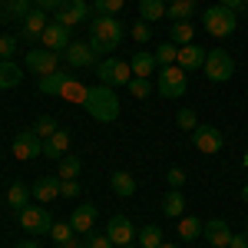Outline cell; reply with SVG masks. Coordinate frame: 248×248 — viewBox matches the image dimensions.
<instances>
[{
    "mask_svg": "<svg viewBox=\"0 0 248 248\" xmlns=\"http://www.w3.org/2000/svg\"><path fill=\"white\" fill-rule=\"evenodd\" d=\"M119 43H123V23L109 14H96L90 23V46L99 57H109Z\"/></svg>",
    "mask_w": 248,
    "mask_h": 248,
    "instance_id": "obj_1",
    "label": "cell"
},
{
    "mask_svg": "<svg viewBox=\"0 0 248 248\" xmlns=\"http://www.w3.org/2000/svg\"><path fill=\"white\" fill-rule=\"evenodd\" d=\"M83 109L93 116L96 123H116V116H119V99H116V90L103 86V83H99V86H90Z\"/></svg>",
    "mask_w": 248,
    "mask_h": 248,
    "instance_id": "obj_2",
    "label": "cell"
},
{
    "mask_svg": "<svg viewBox=\"0 0 248 248\" xmlns=\"http://www.w3.org/2000/svg\"><path fill=\"white\" fill-rule=\"evenodd\" d=\"M96 77L103 86H129V79H133V66H129V60H119V57H106L96 63Z\"/></svg>",
    "mask_w": 248,
    "mask_h": 248,
    "instance_id": "obj_3",
    "label": "cell"
},
{
    "mask_svg": "<svg viewBox=\"0 0 248 248\" xmlns=\"http://www.w3.org/2000/svg\"><path fill=\"white\" fill-rule=\"evenodd\" d=\"M202 27L209 30L212 37H229V33H235V27H238V14L229 10V7H222V3H215V7H209L202 14Z\"/></svg>",
    "mask_w": 248,
    "mask_h": 248,
    "instance_id": "obj_4",
    "label": "cell"
},
{
    "mask_svg": "<svg viewBox=\"0 0 248 248\" xmlns=\"http://www.w3.org/2000/svg\"><path fill=\"white\" fill-rule=\"evenodd\" d=\"M202 73H205L212 83H229V79L235 77V60H232L222 46H215V50H209V57H205Z\"/></svg>",
    "mask_w": 248,
    "mask_h": 248,
    "instance_id": "obj_5",
    "label": "cell"
},
{
    "mask_svg": "<svg viewBox=\"0 0 248 248\" xmlns=\"http://www.w3.org/2000/svg\"><path fill=\"white\" fill-rule=\"evenodd\" d=\"M186 90H189V83H186V70L182 66H162L159 70V93L166 99H182Z\"/></svg>",
    "mask_w": 248,
    "mask_h": 248,
    "instance_id": "obj_6",
    "label": "cell"
},
{
    "mask_svg": "<svg viewBox=\"0 0 248 248\" xmlns=\"http://www.w3.org/2000/svg\"><path fill=\"white\" fill-rule=\"evenodd\" d=\"M20 229H23V232H33V235H50L53 218H50L46 205H27V209L20 212Z\"/></svg>",
    "mask_w": 248,
    "mask_h": 248,
    "instance_id": "obj_7",
    "label": "cell"
},
{
    "mask_svg": "<svg viewBox=\"0 0 248 248\" xmlns=\"http://www.w3.org/2000/svg\"><path fill=\"white\" fill-rule=\"evenodd\" d=\"M27 70L30 73H37V77H50V73H57L60 70V57L57 53H50V50H43V46H33V50H27Z\"/></svg>",
    "mask_w": 248,
    "mask_h": 248,
    "instance_id": "obj_8",
    "label": "cell"
},
{
    "mask_svg": "<svg viewBox=\"0 0 248 248\" xmlns=\"http://www.w3.org/2000/svg\"><path fill=\"white\" fill-rule=\"evenodd\" d=\"M70 43H73V40H70V27H63V23H57V20H50V27H46L43 37H40V46L50 50V53H57V57L66 53Z\"/></svg>",
    "mask_w": 248,
    "mask_h": 248,
    "instance_id": "obj_9",
    "label": "cell"
},
{
    "mask_svg": "<svg viewBox=\"0 0 248 248\" xmlns=\"http://www.w3.org/2000/svg\"><path fill=\"white\" fill-rule=\"evenodd\" d=\"M63 57H66V63H70L73 70H83V66H96V63H99V53L90 46V40H73Z\"/></svg>",
    "mask_w": 248,
    "mask_h": 248,
    "instance_id": "obj_10",
    "label": "cell"
},
{
    "mask_svg": "<svg viewBox=\"0 0 248 248\" xmlns=\"http://www.w3.org/2000/svg\"><path fill=\"white\" fill-rule=\"evenodd\" d=\"M192 142H195V149L205 155H215L222 153V129L218 126H195V133H192Z\"/></svg>",
    "mask_w": 248,
    "mask_h": 248,
    "instance_id": "obj_11",
    "label": "cell"
},
{
    "mask_svg": "<svg viewBox=\"0 0 248 248\" xmlns=\"http://www.w3.org/2000/svg\"><path fill=\"white\" fill-rule=\"evenodd\" d=\"M14 155H17L20 162L43 155V139H40L33 129H23V133H17V139H14Z\"/></svg>",
    "mask_w": 248,
    "mask_h": 248,
    "instance_id": "obj_12",
    "label": "cell"
},
{
    "mask_svg": "<svg viewBox=\"0 0 248 248\" xmlns=\"http://www.w3.org/2000/svg\"><path fill=\"white\" fill-rule=\"evenodd\" d=\"M86 17H90V3H86V0H66L57 14H53V20L63 23V27H70V30H73L77 23H83Z\"/></svg>",
    "mask_w": 248,
    "mask_h": 248,
    "instance_id": "obj_13",
    "label": "cell"
},
{
    "mask_svg": "<svg viewBox=\"0 0 248 248\" xmlns=\"http://www.w3.org/2000/svg\"><path fill=\"white\" fill-rule=\"evenodd\" d=\"M205 57H209L205 46H199V43H186V46H179L175 66H182L186 73H192V70H202V66H205Z\"/></svg>",
    "mask_w": 248,
    "mask_h": 248,
    "instance_id": "obj_14",
    "label": "cell"
},
{
    "mask_svg": "<svg viewBox=\"0 0 248 248\" xmlns=\"http://www.w3.org/2000/svg\"><path fill=\"white\" fill-rule=\"evenodd\" d=\"M50 27V17H46V10H33L30 17L20 23V40L23 43H37L43 37V30Z\"/></svg>",
    "mask_w": 248,
    "mask_h": 248,
    "instance_id": "obj_15",
    "label": "cell"
},
{
    "mask_svg": "<svg viewBox=\"0 0 248 248\" xmlns=\"http://www.w3.org/2000/svg\"><path fill=\"white\" fill-rule=\"evenodd\" d=\"M106 235H109V242H113L116 248H123V245H129V242H133L136 229H133V222H129L126 215H113V218H109V225H106Z\"/></svg>",
    "mask_w": 248,
    "mask_h": 248,
    "instance_id": "obj_16",
    "label": "cell"
},
{
    "mask_svg": "<svg viewBox=\"0 0 248 248\" xmlns=\"http://www.w3.org/2000/svg\"><path fill=\"white\" fill-rule=\"evenodd\" d=\"M30 192H33V199H37L40 205L53 202V199L60 195V175H40L37 182L30 186Z\"/></svg>",
    "mask_w": 248,
    "mask_h": 248,
    "instance_id": "obj_17",
    "label": "cell"
},
{
    "mask_svg": "<svg viewBox=\"0 0 248 248\" xmlns=\"http://www.w3.org/2000/svg\"><path fill=\"white\" fill-rule=\"evenodd\" d=\"M202 235H205V242H209L212 248H229V242H232V229L222 222V218H212V222H205Z\"/></svg>",
    "mask_w": 248,
    "mask_h": 248,
    "instance_id": "obj_18",
    "label": "cell"
},
{
    "mask_svg": "<svg viewBox=\"0 0 248 248\" xmlns=\"http://www.w3.org/2000/svg\"><path fill=\"white\" fill-rule=\"evenodd\" d=\"M70 225L77 235H90L96 225V205H77L73 209V218H70Z\"/></svg>",
    "mask_w": 248,
    "mask_h": 248,
    "instance_id": "obj_19",
    "label": "cell"
},
{
    "mask_svg": "<svg viewBox=\"0 0 248 248\" xmlns=\"http://www.w3.org/2000/svg\"><path fill=\"white\" fill-rule=\"evenodd\" d=\"M66 149H70V133H66V129H57V133L43 142V155L53 159V162H60V159L66 155Z\"/></svg>",
    "mask_w": 248,
    "mask_h": 248,
    "instance_id": "obj_20",
    "label": "cell"
},
{
    "mask_svg": "<svg viewBox=\"0 0 248 248\" xmlns=\"http://www.w3.org/2000/svg\"><path fill=\"white\" fill-rule=\"evenodd\" d=\"M129 66H133V77H142L149 79V73H155V53H146V50H136L133 57H129Z\"/></svg>",
    "mask_w": 248,
    "mask_h": 248,
    "instance_id": "obj_21",
    "label": "cell"
},
{
    "mask_svg": "<svg viewBox=\"0 0 248 248\" xmlns=\"http://www.w3.org/2000/svg\"><path fill=\"white\" fill-rule=\"evenodd\" d=\"M33 10H37V7H33V0H7V3H3V20L23 23Z\"/></svg>",
    "mask_w": 248,
    "mask_h": 248,
    "instance_id": "obj_22",
    "label": "cell"
},
{
    "mask_svg": "<svg viewBox=\"0 0 248 248\" xmlns=\"http://www.w3.org/2000/svg\"><path fill=\"white\" fill-rule=\"evenodd\" d=\"M23 83V70L14 60H0V90H14Z\"/></svg>",
    "mask_w": 248,
    "mask_h": 248,
    "instance_id": "obj_23",
    "label": "cell"
},
{
    "mask_svg": "<svg viewBox=\"0 0 248 248\" xmlns=\"http://www.w3.org/2000/svg\"><path fill=\"white\" fill-rule=\"evenodd\" d=\"M86 93H90V86H83L77 77H70L66 83H63V90H60V99H66V103H77V106H83V103H86Z\"/></svg>",
    "mask_w": 248,
    "mask_h": 248,
    "instance_id": "obj_24",
    "label": "cell"
},
{
    "mask_svg": "<svg viewBox=\"0 0 248 248\" xmlns=\"http://www.w3.org/2000/svg\"><path fill=\"white\" fill-rule=\"evenodd\" d=\"M30 195H33V192H30V186H23V182H14V186L7 189V205H10L14 212H23L27 205H30Z\"/></svg>",
    "mask_w": 248,
    "mask_h": 248,
    "instance_id": "obj_25",
    "label": "cell"
},
{
    "mask_svg": "<svg viewBox=\"0 0 248 248\" xmlns=\"http://www.w3.org/2000/svg\"><path fill=\"white\" fill-rule=\"evenodd\" d=\"M169 40L175 46H186V43H195V27L189 20H179V23H169Z\"/></svg>",
    "mask_w": 248,
    "mask_h": 248,
    "instance_id": "obj_26",
    "label": "cell"
},
{
    "mask_svg": "<svg viewBox=\"0 0 248 248\" xmlns=\"http://www.w3.org/2000/svg\"><path fill=\"white\" fill-rule=\"evenodd\" d=\"M182 212H186V199H182V192L169 189V195L162 199V215H166V218H182Z\"/></svg>",
    "mask_w": 248,
    "mask_h": 248,
    "instance_id": "obj_27",
    "label": "cell"
},
{
    "mask_svg": "<svg viewBox=\"0 0 248 248\" xmlns=\"http://www.w3.org/2000/svg\"><path fill=\"white\" fill-rule=\"evenodd\" d=\"M166 17L172 20V23H179V20H189L195 17V0H175V3H169L166 7Z\"/></svg>",
    "mask_w": 248,
    "mask_h": 248,
    "instance_id": "obj_28",
    "label": "cell"
},
{
    "mask_svg": "<svg viewBox=\"0 0 248 248\" xmlns=\"http://www.w3.org/2000/svg\"><path fill=\"white\" fill-rule=\"evenodd\" d=\"M139 20H166V0H139Z\"/></svg>",
    "mask_w": 248,
    "mask_h": 248,
    "instance_id": "obj_29",
    "label": "cell"
},
{
    "mask_svg": "<svg viewBox=\"0 0 248 248\" xmlns=\"http://www.w3.org/2000/svg\"><path fill=\"white\" fill-rule=\"evenodd\" d=\"M73 77V73H63V70H57V73H50V77H40V93H46V96H60V90H63V83Z\"/></svg>",
    "mask_w": 248,
    "mask_h": 248,
    "instance_id": "obj_30",
    "label": "cell"
},
{
    "mask_svg": "<svg viewBox=\"0 0 248 248\" xmlns=\"http://www.w3.org/2000/svg\"><path fill=\"white\" fill-rule=\"evenodd\" d=\"M109 186H113V192L116 195H123V199H129V195H133L136 192V179L133 175H129V172H113V175H109Z\"/></svg>",
    "mask_w": 248,
    "mask_h": 248,
    "instance_id": "obj_31",
    "label": "cell"
},
{
    "mask_svg": "<svg viewBox=\"0 0 248 248\" xmlns=\"http://www.w3.org/2000/svg\"><path fill=\"white\" fill-rule=\"evenodd\" d=\"M202 229H205V222H199V218H192V215H182V218H179V238H182V242H195V238L202 235Z\"/></svg>",
    "mask_w": 248,
    "mask_h": 248,
    "instance_id": "obj_32",
    "label": "cell"
},
{
    "mask_svg": "<svg viewBox=\"0 0 248 248\" xmlns=\"http://www.w3.org/2000/svg\"><path fill=\"white\" fill-rule=\"evenodd\" d=\"M57 166H60V172H57L60 179H77V175H79V169H83V162H79L77 155H70V153L63 155V159H60Z\"/></svg>",
    "mask_w": 248,
    "mask_h": 248,
    "instance_id": "obj_33",
    "label": "cell"
},
{
    "mask_svg": "<svg viewBox=\"0 0 248 248\" xmlns=\"http://www.w3.org/2000/svg\"><path fill=\"white\" fill-rule=\"evenodd\" d=\"M162 245V229L159 225H146L139 232V248H159Z\"/></svg>",
    "mask_w": 248,
    "mask_h": 248,
    "instance_id": "obj_34",
    "label": "cell"
},
{
    "mask_svg": "<svg viewBox=\"0 0 248 248\" xmlns=\"http://www.w3.org/2000/svg\"><path fill=\"white\" fill-rule=\"evenodd\" d=\"M175 57H179V46H175L172 40H166V43L155 50V63H159V66H175Z\"/></svg>",
    "mask_w": 248,
    "mask_h": 248,
    "instance_id": "obj_35",
    "label": "cell"
},
{
    "mask_svg": "<svg viewBox=\"0 0 248 248\" xmlns=\"http://www.w3.org/2000/svg\"><path fill=\"white\" fill-rule=\"evenodd\" d=\"M175 126H179V129H186V133H195V126H199V116H195V109L182 106V109L175 113Z\"/></svg>",
    "mask_w": 248,
    "mask_h": 248,
    "instance_id": "obj_36",
    "label": "cell"
},
{
    "mask_svg": "<svg viewBox=\"0 0 248 248\" xmlns=\"http://www.w3.org/2000/svg\"><path fill=\"white\" fill-rule=\"evenodd\" d=\"M60 126H57V119H53V116H40L37 119V126H33V133L40 136V139H43V142H46V139H50V136L57 133Z\"/></svg>",
    "mask_w": 248,
    "mask_h": 248,
    "instance_id": "obj_37",
    "label": "cell"
},
{
    "mask_svg": "<svg viewBox=\"0 0 248 248\" xmlns=\"http://www.w3.org/2000/svg\"><path fill=\"white\" fill-rule=\"evenodd\" d=\"M126 90H129V93H133L136 99H146V96L153 93V83H149V79H142V77H133Z\"/></svg>",
    "mask_w": 248,
    "mask_h": 248,
    "instance_id": "obj_38",
    "label": "cell"
},
{
    "mask_svg": "<svg viewBox=\"0 0 248 248\" xmlns=\"http://www.w3.org/2000/svg\"><path fill=\"white\" fill-rule=\"evenodd\" d=\"M73 235H77V232H73V225H70V222H57V225L50 229V238H53L57 245H63V242H70Z\"/></svg>",
    "mask_w": 248,
    "mask_h": 248,
    "instance_id": "obj_39",
    "label": "cell"
},
{
    "mask_svg": "<svg viewBox=\"0 0 248 248\" xmlns=\"http://www.w3.org/2000/svg\"><path fill=\"white\" fill-rule=\"evenodd\" d=\"M123 3H126V0H93V10L96 14H109V17H116V14L123 10Z\"/></svg>",
    "mask_w": 248,
    "mask_h": 248,
    "instance_id": "obj_40",
    "label": "cell"
},
{
    "mask_svg": "<svg viewBox=\"0 0 248 248\" xmlns=\"http://www.w3.org/2000/svg\"><path fill=\"white\" fill-rule=\"evenodd\" d=\"M149 37H153V27H149L146 20H136L133 23V40L136 43H149Z\"/></svg>",
    "mask_w": 248,
    "mask_h": 248,
    "instance_id": "obj_41",
    "label": "cell"
},
{
    "mask_svg": "<svg viewBox=\"0 0 248 248\" xmlns=\"http://www.w3.org/2000/svg\"><path fill=\"white\" fill-rule=\"evenodd\" d=\"M14 53H17V37L3 33V37H0V60H10Z\"/></svg>",
    "mask_w": 248,
    "mask_h": 248,
    "instance_id": "obj_42",
    "label": "cell"
},
{
    "mask_svg": "<svg viewBox=\"0 0 248 248\" xmlns=\"http://www.w3.org/2000/svg\"><path fill=\"white\" fill-rule=\"evenodd\" d=\"M60 195H63V199H77L79 195V182L77 179H60Z\"/></svg>",
    "mask_w": 248,
    "mask_h": 248,
    "instance_id": "obj_43",
    "label": "cell"
},
{
    "mask_svg": "<svg viewBox=\"0 0 248 248\" xmlns=\"http://www.w3.org/2000/svg\"><path fill=\"white\" fill-rule=\"evenodd\" d=\"M63 3H66V0H33V7H37V10H46V14H57Z\"/></svg>",
    "mask_w": 248,
    "mask_h": 248,
    "instance_id": "obj_44",
    "label": "cell"
},
{
    "mask_svg": "<svg viewBox=\"0 0 248 248\" xmlns=\"http://www.w3.org/2000/svg\"><path fill=\"white\" fill-rule=\"evenodd\" d=\"M166 179H169L172 189H182V186H186V172L179 169V166H175V169H169V175H166Z\"/></svg>",
    "mask_w": 248,
    "mask_h": 248,
    "instance_id": "obj_45",
    "label": "cell"
},
{
    "mask_svg": "<svg viewBox=\"0 0 248 248\" xmlns=\"http://www.w3.org/2000/svg\"><path fill=\"white\" fill-rule=\"evenodd\" d=\"M90 248H113V242H109V235H93L90 232V242H86Z\"/></svg>",
    "mask_w": 248,
    "mask_h": 248,
    "instance_id": "obj_46",
    "label": "cell"
},
{
    "mask_svg": "<svg viewBox=\"0 0 248 248\" xmlns=\"http://www.w3.org/2000/svg\"><path fill=\"white\" fill-rule=\"evenodd\" d=\"M218 3H222V7H229V10H235V14H238V10L245 7L248 0H218Z\"/></svg>",
    "mask_w": 248,
    "mask_h": 248,
    "instance_id": "obj_47",
    "label": "cell"
},
{
    "mask_svg": "<svg viewBox=\"0 0 248 248\" xmlns=\"http://www.w3.org/2000/svg\"><path fill=\"white\" fill-rule=\"evenodd\" d=\"M229 248H248V235H232Z\"/></svg>",
    "mask_w": 248,
    "mask_h": 248,
    "instance_id": "obj_48",
    "label": "cell"
},
{
    "mask_svg": "<svg viewBox=\"0 0 248 248\" xmlns=\"http://www.w3.org/2000/svg\"><path fill=\"white\" fill-rule=\"evenodd\" d=\"M79 245H83V242H79L77 235H73V238H70V242H63V245H60V248H79Z\"/></svg>",
    "mask_w": 248,
    "mask_h": 248,
    "instance_id": "obj_49",
    "label": "cell"
},
{
    "mask_svg": "<svg viewBox=\"0 0 248 248\" xmlns=\"http://www.w3.org/2000/svg\"><path fill=\"white\" fill-rule=\"evenodd\" d=\"M17 248H40V245H37V242H33V238H30V242H20Z\"/></svg>",
    "mask_w": 248,
    "mask_h": 248,
    "instance_id": "obj_50",
    "label": "cell"
},
{
    "mask_svg": "<svg viewBox=\"0 0 248 248\" xmlns=\"http://www.w3.org/2000/svg\"><path fill=\"white\" fill-rule=\"evenodd\" d=\"M159 248H179V245H172V242H162V245H159Z\"/></svg>",
    "mask_w": 248,
    "mask_h": 248,
    "instance_id": "obj_51",
    "label": "cell"
},
{
    "mask_svg": "<svg viewBox=\"0 0 248 248\" xmlns=\"http://www.w3.org/2000/svg\"><path fill=\"white\" fill-rule=\"evenodd\" d=\"M242 199H245V202H248V186H245V189H242Z\"/></svg>",
    "mask_w": 248,
    "mask_h": 248,
    "instance_id": "obj_52",
    "label": "cell"
},
{
    "mask_svg": "<svg viewBox=\"0 0 248 248\" xmlns=\"http://www.w3.org/2000/svg\"><path fill=\"white\" fill-rule=\"evenodd\" d=\"M245 235H248V218H245Z\"/></svg>",
    "mask_w": 248,
    "mask_h": 248,
    "instance_id": "obj_53",
    "label": "cell"
},
{
    "mask_svg": "<svg viewBox=\"0 0 248 248\" xmlns=\"http://www.w3.org/2000/svg\"><path fill=\"white\" fill-rule=\"evenodd\" d=\"M3 3H7V0H0V7H3Z\"/></svg>",
    "mask_w": 248,
    "mask_h": 248,
    "instance_id": "obj_54",
    "label": "cell"
},
{
    "mask_svg": "<svg viewBox=\"0 0 248 248\" xmlns=\"http://www.w3.org/2000/svg\"><path fill=\"white\" fill-rule=\"evenodd\" d=\"M245 166H248V155H245Z\"/></svg>",
    "mask_w": 248,
    "mask_h": 248,
    "instance_id": "obj_55",
    "label": "cell"
},
{
    "mask_svg": "<svg viewBox=\"0 0 248 248\" xmlns=\"http://www.w3.org/2000/svg\"><path fill=\"white\" fill-rule=\"evenodd\" d=\"M245 14H248V3H245Z\"/></svg>",
    "mask_w": 248,
    "mask_h": 248,
    "instance_id": "obj_56",
    "label": "cell"
},
{
    "mask_svg": "<svg viewBox=\"0 0 248 248\" xmlns=\"http://www.w3.org/2000/svg\"><path fill=\"white\" fill-rule=\"evenodd\" d=\"M123 248H133V245H123Z\"/></svg>",
    "mask_w": 248,
    "mask_h": 248,
    "instance_id": "obj_57",
    "label": "cell"
},
{
    "mask_svg": "<svg viewBox=\"0 0 248 248\" xmlns=\"http://www.w3.org/2000/svg\"><path fill=\"white\" fill-rule=\"evenodd\" d=\"M79 248H90V245H79Z\"/></svg>",
    "mask_w": 248,
    "mask_h": 248,
    "instance_id": "obj_58",
    "label": "cell"
},
{
    "mask_svg": "<svg viewBox=\"0 0 248 248\" xmlns=\"http://www.w3.org/2000/svg\"><path fill=\"white\" fill-rule=\"evenodd\" d=\"M169 3H175V0H169Z\"/></svg>",
    "mask_w": 248,
    "mask_h": 248,
    "instance_id": "obj_59",
    "label": "cell"
}]
</instances>
